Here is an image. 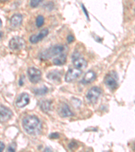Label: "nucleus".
Listing matches in <instances>:
<instances>
[{"label":"nucleus","instance_id":"obj_1","mask_svg":"<svg viewBox=\"0 0 135 152\" xmlns=\"http://www.w3.org/2000/svg\"><path fill=\"white\" fill-rule=\"evenodd\" d=\"M23 129L28 135H35L41 130V124L37 117L28 116L23 119Z\"/></svg>","mask_w":135,"mask_h":152},{"label":"nucleus","instance_id":"obj_2","mask_svg":"<svg viewBox=\"0 0 135 152\" xmlns=\"http://www.w3.org/2000/svg\"><path fill=\"white\" fill-rule=\"evenodd\" d=\"M64 50V47L61 45H56L51 47V48L47 49L41 53L40 55V58L42 60L48 59V58H52V57L59 55L62 54Z\"/></svg>","mask_w":135,"mask_h":152},{"label":"nucleus","instance_id":"obj_3","mask_svg":"<svg viewBox=\"0 0 135 152\" xmlns=\"http://www.w3.org/2000/svg\"><path fill=\"white\" fill-rule=\"evenodd\" d=\"M118 76L117 73L114 71H112L105 76L104 83L109 89H115L118 86Z\"/></svg>","mask_w":135,"mask_h":152},{"label":"nucleus","instance_id":"obj_4","mask_svg":"<svg viewBox=\"0 0 135 152\" xmlns=\"http://www.w3.org/2000/svg\"><path fill=\"white\" fill-rule=\"evenodd\" d=\"M9 47L12 50L14 51L22 50L26 47V43L22 38L20 37H14L10 41Z\"/></svg>","mask_w":135,"mask_h":152},{"label":"nucleus","instance_id":"obj_5","mask_svg":"<svg viewBox=\"0 0 135 152\" xmlns=\"http://www.w3.org/2000/svg\"><path fill=\"white\" fill-rule=\"evenodd\" d=\"M101 90L97 87L91 88L87 93V99L91 104H95L101 96Z\"/></svg>","mask_w":135,"mask_h":152},{"label":"nucleus","instance_id":"obj_6","mask_svg":"<svg viewBox=\"0 0 135 152\" xmlns=\"http://www.w3.org/2000/svg\"><path fill=\"white\" fill-rule=\"evenodd\" d=\"M28 78L32 83H37L41 78V72L39 69L34 67L29 68L27 71Z\"/></svg>","mask_w":135,"mask_h":152},{"label":"nucleus","instance_id":"obj_7","mask_svg":"<svg viewBox=\"0 0 135 152\" xmlns=\"http://www.w3.org/2000/svg\"><path fill=\"white\" fill-rule=\"evenodd\" d=\"M72 62L76 68L82 70L86 68L87 66V62L84 58H81L76 52L72 55Z\"/></svg>","mask_w":135,"mask_h":152},{"label":"nucleus","instance_id":"obj_8","mask_svg":"<svg viewBox=\"0 0 135 152\" xmlns=\"http://www.w3.org/2000/svg\"><path fill=\"white\" fill-rule=\"evenodd\" d=\"M58 113L62 118H66L73 116V113L70 109L69 108L68 106L65 103H61L58 106Z\"/></svg>","mask_w":135,"mask_h":152},{"label":"nucleus","instance_id":"obj_9","mask_svg":"<svg viewBox=\"0 0 135 152\" xmlns=\"http://www.w3.org/2000/svg\"><path fill=\"white\" fill-rule=\"evenodd\" d=\"M82 74V70L78 68L70 69L66 73L65 76V80L66 82H72L76 80Z\"/></svg>","mask_w":135,"mask_h":152},{"label":"nucleus","instance_id":"obj_10","mask_svg":"<svg viewBox=\"0 0 135 152\" xmlns=\"http://www.w3.org/2000/svg\"><path fill=\"white\" fill-rule=\"evenodd\" d=\"M12 116V112L7 107L0 106V122H5Z\"/></svg>","mask_w":135,"mask_h":152},{"label":"nucleus","instance_id":"obj_11","mask_svg":"<svg viewBox=\"0 0 135 152\" xmlns=\"http://www.w3.org/2000/svg\"><path fill=\"white\" fill-rule=\"evenodd\" d=\"M29 102H30V98H29L28 93H23L18 96L16 102V104L18 108H22L28 105Z\"/></svg>","mask_w":135,"mask_h":152},{"label":"nucleus","instance_id":"obj_12","mask_svg":"<svg viewBox=\"0 0 135 152\" xmlns=\"http://www.w3.org/2000/svg\"><path fill=\"white\" fill-rule=\"evenodd\" d=\"M49 34V31L47 29H44L41 30L37 35H33L30 37L29 41L32 44H35L41 41L43 38L45 37Z\"/></svg>","mask_w":135,"mask_h":152},{"label":"nucleus","instance_id":"obj_13","mask_svg":"<svg viewBox=\"0 0 135 152\" xmlns=\"http://www.w3.org/2000/svg\"><path fill=\"white\" fill-rule=\"evenodd\" d=\"M22 22V16L18 14H14L10 19V25L13 28H16L21 26Z\"/></svg>","mask_w":135,"mask_h":152},{"label":"nucleus","instance_id":"obj_14","mask_svg":"<svg viewBox=\"0 0 135 152\" xmlns=\"http://www.w3.org/2000/svg\"><path fill=\"white\" fill-rule=\"evenodd\" d=\"M62 74V72L56 70L52 71V72L49 73V74H47V77L50 80H53V81L54 82L60 81V78H61Z\"/></svg>","mask_w":135,"mask_h":152},{"label":"nucleus","instance_id":"obj_15","mask_svg":"<svg viewBox=\"0 0 135 152\" xmlns=\"http://www.w3.org/2000/svg\"><path fill=\"white\" fill-rule=\"evenodd\" d=\"M96 78V74L93 71H89L86 73L85 76H84L83 82L84 83H89L93 82V80L95 79Z\"/></svg>","mask_w":135,"mask_h":152},{"label":"nucleus","instance_id":"obj_16","mask_svg":"<svg viewBox=\"0 0 135 152\" xmlns=\"http://www.w3.org/2000/svg\"><path fill=\"white\" fill-rule=\"evenodd\" d=\"M66 62V55L60 54L53 60V64L56 66H62Z\"/></svg>","mask_w":135,"mask_h":152},{"label":"nucleus","instance_id":"obj_17","mask_svg":"<svg viewBox=\"0 0 135 152\" xmlns=\"http://www.w3.org/2000/svg\"><path fill=\"white\" fill-rule=\"evenodd\" d=\"M40 108L41 109L45 112H47L48 111L50 110L51 108V102L50 101H43L41 102V104H40Z\"/></svg>","mask_w":135,"mask_h":152},{"label":"nucleus","instance_id":"obj_18","mask_svg":"<svg viewBox=\"0 0 135 152\" xmlns=\"http://www.w3.org/2000/svg\"><path fill=\"white\" fill-rule=\"evenodd\" d=\"M47 91H48V89L45 86L42 87L41 88H39V89H36L34 91V93H35L36 95H44L45 93H47Z\"/></svg>","mask_w":135,"mask_h":152},{"label":"nucleus","instance_id":"obj_19","mask_svg":"<svg viewBox=\"0 0 135 152\" xmlns=\"http://www.w3.org/2000/svg\"><path fill=\"white\" fill-rule=\"evenodd\" d=\"M44 17H43V16L41 15H39L37 16V18H36V25L37 27H41L43 25V24H44Z\"/></svg>","mask_w":135,"mask_h":152},{"label":"nucleus","instance_id":"obj_20","mask_svg":"<svg viewBox=\"0 0 135 152\" xmlns=\"http://www.w3.org/2000/svg\"><path fill=\"white\" fill-rule=\"evenodd\" d=\"M43 1V0H30V5L32 8H36Z\"/></svg>","mask_w":135,"mask_h":152},{"label":"nucleus","instance_id":"obj_21","mask_svg":"<svg viewBox=\"0 0 135 152\" xmlns=\"http://www.w3.org/2000/svg\"><path fill=\"white\" fill-rule=\"evenodd\" d=\"M74 147H75L76 148L78 147V145L76 142H72L71 143H70V145H69V147H70V149H71L72 150L76 149L75 148H74Z\"/></svg>","mask_w":135,"mask_h":152},{"label":"nucleus","instance_id":"obj_22","mask_svg":"<svg viewBox=\"0 0 135 152\" xmlns=\"http://www.w3.org/2000/svg\"><path fill=\"white\" fill-rule=\"evenodd\" d=\"M59 137H60V135L57 133H52V134H51L50 136V139H58V138H59Z\"/></svg>","mask_w":135,"mask_h":152},{"label":"nucleus","instance_id":"obj_23","mask_svg":"<svg viewBox=\"0 0 135 152\" xmlns=\"http://www.w3.org/2000/svg\"><path fill=\"white\" fill-rule=\"evenodd\" d=\"M74 37H73L72 35H70L68 36L67 41H68V43H72V42L74 41Z\"/></svg>","mask_w":135,"mask_h":152},{"label":"nucleus","instance_id":"obj_24","mask_svg":"<svg viewBox=\"0 0 135 152\" xmlns=\"http://www.w3.org/2000/svg\"><path fill=\"white\" fill-rule=\"evenodd\" d=\"M82 8H83V12H85V15L86 16H87V19H89V14H88V12H87V10H86V8L85 7V5H84L83 4L82 5Z\"/></svg>","mask_w":135,"mask_h":152},{"label":"nucleus","instance_id":"obj_25","mask_svg":"<svg viewBox=\"0 0 135 152\" xmlns=\"http://www.w3.org/2000/svg\"><path fill=\"white\" fill-rule=\"evenodd\" d=\"M5 148V145L4 143H3L2 142L0 141V152L2 151Z\"/></svg>","mask_w":135,"mask_h":152},{"label":"nucleus","instance_id":"obj_26","mask_svg":"<svg viewBox=\"0 0 135 152\" xmlns=\"http://www.w3.org/2000/svg\"><path fill=\"white\" fill-rule=\"evenodd\" d=\"M15 147H12V145H10V147H8V150L9 151H15Z\"/></svg>","mask_w":135,"mask_h":152},{"label":"nucleus","instance_id":"obj_27","mask_svg":"<svg viewBox=\"0 0 135 152\" xmlns=\"http://www.w3.org/2000/svg\"><path fill=\"white\" fill-rule=\"evenodd\" d=\"M23 76H22V77H21V80H20V81H19V85H21V86H22V85H23Z\"/></svg>","mask_w":135,"mask_h":152},{"label":"nucleus","instance_id":"obj_28","mask_svg":"<svg viewBox=\"0 0 135 152\" xmlns=\"http://www.w3.org/2000/svg\"><path fill=\"white\" fill-rule=\"evenodd\" d=\"M45 151H52V149H49V148H46V149H45Z\"/></svg>","mask_w":135,"mask_h":152},{"label":"nucleus","instance_id":"obj_29","mask_svg":"<svg viewBox=\"0 0 135 152\" xmlns=\"http://www.w3.org/2000/svg\"><path fill=\"white\" fill-rule=\"evenodd\" d=\"M1 26H2V21H1V20L0 19V28H1Z\"/></svg>","mask_w":135,"mask_h":152},{"label":"nucleus","instance_id":"obj_30","mask_svg":"<svg viewBox=\"0 0 135 152\" xmlns=\"http://www.w3.org/2000/svg\"><path fill=\"white\" fill-rule=\"evenodd\" d=\"M2 33H1V32H0V39H1V37H2Z\"/></svg>","mask_w":135,"mask_h":152},{"label":"nucleus","instance_id":"obj_31","mask_svg":"<svg viewBox=\"0 0 135 152\" xmlns=\"http://www.w3.org/2000/svg\"><path fill=\"white\" fill-rule=\"evenodd\" d=\"M0 1H8V0H0Z\"/></svg>","mask_w":135,"mask_h":152}]
</instances>
